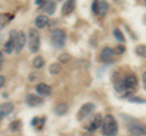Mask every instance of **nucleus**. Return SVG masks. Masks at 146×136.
I'll list each match as a JSON object with an SVG mask.
<instances>
[{"label": "nucleus", "mask_w": 146, "mask_h": 136, "mask_svg": "<svg viewBox=\"0 0 146 136\" xmlns=\"http://www.w3.org/2000/svg\"><path fill=\"white\" fill-rule=\"evenodd\" d=\"M138 88V79L134 74H127L115 80V89L124 96H128L130 92H134Z\"/></svg>", "instance_id": "f257e3e1"}, {"label": "nucleus", "mask_w": 146, "mask_h": 136, "mask_svg": "<svg viewBox=\"0 0 146 136\" xmlns=\"http://www.w3.org/2000/svg\"><path fill=\"white\" fill-rule=\"evenodd\" d=\"M101 129H102V134L105 136H116L118 133V123L115 119V117L110 114L104 117Z\"/></svg>", "instance_id": "f03ea898"}, {"label": "nucleus", "mask_w": 146, "mask_h": 136, "mask_svg": "<svg viewBox=\"0 0 146 136\" xmlns=\"http://www.w3.org/2000/svg\"><path fill=\"white\" fill-rule=\"evenodd\" d=\"M28 45L32 52H38L40 48V34L39 32L32 28L28 32Z\"/></svg>", "instance_id": "7ed1b4c3"}, {"label": "nucleus", "mask_w": 146, "mask_h": 136, "mask_svg": "<svg viewBox=\"0 0 146 136\" xmlns=\"http://www.w3.org/2000/svg\"><path fill=\"white\" fill-rule=\"evenodd\" d=\"M51 42L55 46L62 48L66 44V33L62 29H55L51 33Z\"/></svg>", "instance_id": "20e7f679"}, {"label": "nucleus", "mask_w": 146, "mask_h": 136, "mask_svg": "<svg viewBox=\"0 0 146 136\" xmlns=\"http://www.w3.org/2000/svg\"><path fill=\"white\" fill-rule=\"evenodd\" d=\"M26 40H27L26 34L22 30H18V32H16V33H15V51L17 53L21 52L22 49L25 48Z\"/></svg>", "instance_id": "39448f33"}, {"label": "nucleus", "mask_w": 146, "mask_h": 136, "mask_svg": "<svg viewBox=\"0 0 146 136\" xmlns=\"http://www.w3.org/2000/svg\"><path fill=\"white\" fill-rule=\"evenodd\" d=\"M94 110H95V105H94V103H91V102L85 103V105L82 106V108L78 112V119L79 120L85 119L86 117H89L91 113L94 112Z\"/></svg>", "instance_id": "423d86ee"}, {"label": "nucleus", "mask_w": 146, "mask_h": 136, "mask_svg": "<svg viewBox=\"0 0 146 136\" xmlns=\"http://www.w3.org/2000/svg\"><path fill=\"white\" fill-rule=\"evenodd\" d=\"M101 61L105 63H112L115 61V50L112 48H105L101 52Z\"/></svg>", "instance_id": "0eeeda50"}, {"label": "nucleus", "mask_w": 146, "mask_h": 136, "mask_svg": "<svg viewBox=\"0 0 146 136\" xmlns=\"http://www.w3.org/2000/svg\"><path fill=\"white\" fill-rule=\"evenodd\" d=\"M129 131L135 136H146V125L144 124H131Z\"/></svg>", "instance_id": "6e6552de"}, {"label": "nucleus", "mask_w": 146, "mask_h": 136, "mask_svg": "<svg viewBox=\"0 0 146 136\" xmlns=\"http://www.w3.org/2000/svg\"><path fill=\"white\" fill-rule=\"evenodd\" d=\"M102 120H104L102 116L100 114V113H98V114L93 118V120H91V123L89 124V126H88V130H89V131H95L96 129L101 128V125H102Z\"/></svg>", "instance_id": "1a4fd4ad"}, {"label": "nucleus", "mask_w": 146, "mask_h": 136, "mask_svg": "<svg viewBox=\"0 0 146 136\" xmlns=\"http://www.w3.org/2000/svg\"><path fill=\"white\" fill-rule=\"evenodd\" d=\"M36 92H38L40 96H49L50 94H51V88L49 86L48 84H45V83H39L38 85H36Z\"/></svg>", "instance_id": "9d476101"}, {"label": "nucleus", "mask_w": 146, "mask_h": 136, "mask_svg": "<svg viewBox=\"0 0 146 136\" xmlns=\"http://www.w3.org/2000/svg\"><path fill=\"white\" fill-rule=\"evenodd\" d=\"M13 50H15V33L11 32L10 38H9V40L5 43V45H4V51L6 53H11Z\"/></svg>", "instance_id": "9b49d317"}, {"label": "nucleus", "mask_w": 146, "mask_h": 136, "mask_svg": "<svg viewBox=\"0 0 146 136\" xmlns=\"http://www.w3.org/2000/svg\"><path fill=\"white\" fill-rule=\"evenodd\" d=\"M26 102L28 103L29 106H38L43 102V98L38 96V95H34V94H28L26 97Z\"/></svg>", "instance_id": "f8f14e48"}, {"label": "nucleus", "mask_w": 146, "mask_h": 136, "mask_svg": "<svg viewBox=\"0 0 146 136\" xmlns=\"http://www.w3.org/2000/svg\"><path fill=\"white\" fill-rule=\"evenodd\" d=\"M13 108H15V106H13L12 102L1 103V105H0V116H1V117H5V116H7V114H10V113L13 111Z\"/></svg>", "instance_id": "ddd939ff"}, {"label": "nucleus", "mask_w": 146, "mask_h": 136, "mask_svg": "<svg viewBox=\"0 0 146 136\" xmlns=\"http://www.w3.org/2000/svg\"><path fill=\"white\" fill-rule=\"evenodd\" d=\"M48 23H49V17L43 13V15L36 16V18H35V27L36 28H44Z\"/></svg>", "instance_id": "4468645a"}, {"label": "nucleus", "mask_w": 146, "mask_h": 136, "mask_svg": "<svg viewBox=\"0 0 146 136\" xmlns=\"http://www.w3.org/2000/svg\"><path fill=\"white\" fill-rule=\"evenodd\" d=\"M108 3L106 1H98V10H96V15L98 16H105L108 11Z\"/></svg>", "instance_id": "2eb2a0df"}, {"label": "nucleus", "mask_w": 146, "mask_h": 136, "mask_svg": "<svg viewBox=\"0 0 146 136\" xmlns=\"http://www.w3.org/2000/svg\"><path fill=\"white\" fill-rule=\"evenodd\" d=\"M43 11L45 13H48V15H52V13L55 12V10H56V3H54V1H46V3H44V5H43Z\"/></svg>", "instance_id": "dca6fc26"}, {"label": "nucleus", "mask_w": 146, "mask_h": 136, "mask_svg": "<svg viewBox=\"0 0 146 136\" xmlns=\"http://www.w3.org/2000/svg\"><path fill=\"white\" fill-rule=\"evenodd\" d=\"M74 7H76V3L72 1V0H68V1H66L62 6V15H68V13H71L73 10H74Z\"/></svg>", "instance_id": "f3484780"}, {"label": "nucleus", "mask_w": 146, "mask_h": 136, "mask_svg": "<svg viewBox=\"0 0 146 136\" xmlns=\"http://www.w3.org/2000/svg\"><path fill=\"white\" fill-rule=\"evenodd\" d=\"M68 111V106L66 105V103H60V105H57L56 107L54 108V112L56 113L57 116H63L66 114Z\"/></svg>", "instance_id": "a211bd4d"}, {"label": "nucleus", "mask_w": 146, "mask_h": 136, "mask_svg": "<svg viewBox=\"0 0 146 136\" xmlns=\"http://www.w3.org/2000/svg\"><path fill=\"white\" fill-rule=\"evenodd\" d=\"M45 121H46V119H45V117H44V118L35 117L34 119L32 120V125L35 126L36 129H42V128H43V125L45 124Z\"/></svg>", "instance_id": "6ab92c4d"}, {"label": "nucleus", "mask_w": 146, "mask_h": 136, "mask_svg": "<svg viewBox=\"0 0 146 136\" xmlns=\"http://www.w3.org/2000/svg\"><path fill=\"white\" fill-rule=\"evenodd\" d=\"M11 20V16L7 15V13H0V30H1L4 27H5L9 21Z\"/></svg>", "instance_id": "aec40b11"}, {"label": "nucleus", "mask_w": 146, "mask_h": 136, "mask_svg": "<svg viewBox=\"0 0 146 136\" xmlns=\"http://www.w3.org/2000/svg\"><path fill=\"white\" fill-rule=\"evenodd\" d=\"M44 63H45V61H44V58H43L42 56L34 57V60H33V66H34V68H36V69H40V68L44 66Z\"/></svg>", "instance_id": "412c9836"}, {"label": "nucleus", "mask_w": 146, "mask_h": 136, "mask_svg": "<svg viewBox=\"0 0 146 136\" xmlns=\"http://www.w3.org/2000/svg\"><path fill=\"white\" fill-rule=\"evenodd\" d=\"M49 72L51 74H58L61 72V65L60 63H52V65H50Z\"/></svg>", "instance_id": "4be33fe9"}, {"label": "nucleus", "mask_w": 146, "mask_h": 136, "mask_svg": "<svg viewBox=\"0 0 146 136\" xmlns=\"http://www.w3.org/2000/svg\"><path fill=\"white\" fill-rule=\"evenodd\" d=\"M135 51L139 56L146 58V45H138V46L135 48Z\"/></svg>", "instance_id": "5701e85b"}, {"label": "nucleus", "mask_w": 146, "mask_h": 136, "mask_svg": "<svg viewBox=\"0 0 146 136\" xmlns=\"http://www.w3.org/2000/svg\"><path fill=\"white\" fill-rule=\"evenodd\" d=\"M113 34H115V37L116 39L118 40V42H121V43H124L125 42V39H124V35H123V33L119 30V29H115V32H113Z\"/></svg>", "instance_id": "b1692460"}, {"label": "nucleus", "mask_w": 146, "mask_h": 136, "mask_svg": "<svg viewBox=\"0 0 146 136\" xmlns=\"http://www.w3.org/2000/svg\"><path fill=\"white\" fill-rule=\"evenodd\" d=\"M58 60H60L61 63H67L72 60L71 55H68V53H61L60 56H58Z\"/></svg>", "instance_id": "393cba45"}, {"label": "nucleus", "mask_w": 146, "mask_h": 136, "mask_svg": "<svg viewBox=\"0 0 146 136\" xmlns=\"http://www.w3.org/2000/svg\"><path fill=\"white\" fill-rule=\"evenodd\" d=\"M20 128H21V121L20 120H15L10 124V130L11 131H18Z\"/></svg>", "instance_id": "a878e982"}, {"label": "nucleus", "mask_w": 146, "mask_h": 136, "mask_svg": "<svg viewBox=\"0 0 146 136\" xmlns=\"http://www.w3.org/2000/svg\"><path fill=\"white\" fill-rule=\"evenodd\" d=\"M129 101L130 102H138V103H145L146 100H141L140 97H130Z\"/></svg>", "instance_id": "bb28decb"}, {"label": "nucleus", "mask_w": 146, "mask_h": 136, "mask_svg": "<svg viewBox=\"0 0 146 136\" xmlns=\"http://www.w3.org/2000/svg\"><path fill=\"white\" fill-rule=\"evenodd\" d=\"M91 10H93V12L96 15V10H98V1H94L93 3V6H91Z\"/></svg>", "instance_id": "cd10ccee"}, {"label": "nucleus", "mask_w": 146, "mask_h": 136, "mask_svg": "<svg viewBox=\"0 0 146 136\" xmlns=\"http://www.w3.org/2000/svg\"><path fill=\"white\" fill-rule=\"evenodd\" d=\"M4 84H5V77H4V75H0V88H3Z\"/></svg>", "instance_id": "c85d7f7f"}, {"label": "nucleus", "mask_w": 146, "mask_h": 136, "mask_svg": "<svg viewBox=\"0 0 146 136\" xmlns=\"http://www.w3.org/2000/svg\"><path fill=\"white\" fill-rule=\"evenodd\" d=\"M143 85H144V88L146 90V72L143 73Z\"/></svg>", "instance_id": "c756f323"}, {"label": "nucleus", "mask_w": 146, "mask_h": 136, "mask_svg": "<svg viewBox=\"0 0 146 136\" xmlns=\"http://www.w3.org/2000/svg\"><path fill=\"white\" fill-rule=\"evenodd\" d=\"M124 50H125V48H124V46H117V52H118V53L124 52Z\"/></svg>", "instance_id": "7c9ffc66"}, {"label": "nucleus", "mask_w": 146, "mask_h": 136, "mask_svg": "<svg viewBox=\"0 0 146 136\" xmlns=\"http://www.w3.org/2000/svg\"><path fill=\"white\" fill-rule=\"evenodd\" d=\"M3 60H4V56H3V52L0 51V65L3 63Z\"/></svg>", "instance_id": "2f4dec72"}, {"label": "nucleus", "mask_w": 146, "mask_h": 136, "mask_svg": "<svg viewBox=\"0 0 146 136\" xmlns=\"http://www.w3.org/2000/svg\"><path fill=\"white\" fill-rule=\"evenodd\" d=\"M0 71H1V65H0Z\"/></svg>", "instance_id": "473e14b6"}, {"label": "nucleus", "mask_w": 146, "mask_h": 136, "mask_svg": "<svg viewBox=\"0 0 146 136\" xmlns=\"http://www.w3.org/2000/svg\"><path fill=\"white\" fill-rule=\"evenodd\" d=\"M83 136H90V135H83Z\"/></svg>", "instance_id": "72a5a7b5"}, {"label": "nucleus", "mask_w": 146, "mask_h": 136, "mask_svg": "<svg viewBox=\"0 0 146 136\" xmlns=\"http://www.w3.org/2000/svg\"><path fill=\"white\" fill-rule=\"evenodd\" d=\"M0 120H1V116H0Z\"/></svg>", "instance_id": "f704fd0d"}, {"label": "nucleus", "mask_w": 146, "mask_h": 136, "mask_svg": "<svg viewBox=\"0 0 146 136\" xmlns=\"http://www.w3.org/2000/svg\"><path fill=\"white\" fill-rule=\"evenodd\" d=\"M145 4H146V1H145Z\"/></svg>", "instance_id": "c9c22d12"}]
</instances>
